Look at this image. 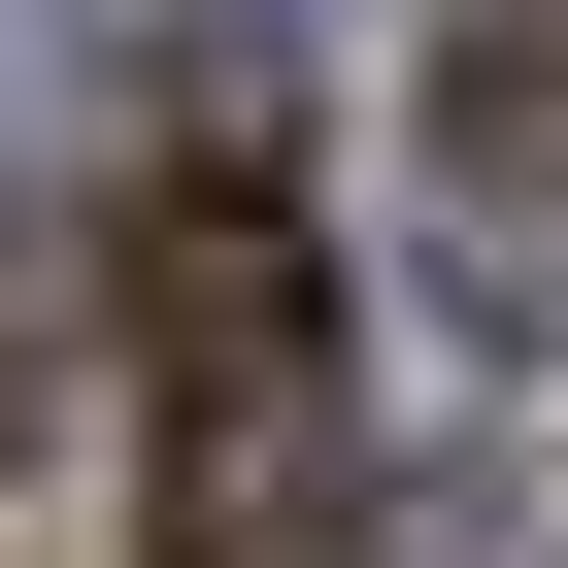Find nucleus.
<instances>
[{"label": "nucleus", "instance_id": "f257e3e1", "mask_svg": "<svg viewBox=\"0 0 568 568\" xmlns=\"http://www.w3.org/2000/svg\"><path fill=\"white\" fill-rule=\"evenodd\" d=\"M134 368H168V535H201V501H267V468L335 435V267H302V201H267L234 134L134 201Z\"/></svg>", "mask_w": 568, "mask_h": 568}, {"label": "nucleus", "instance_id": "f03ea898", "mask_svg": "<svg viewBox=\"0 0 568 568\" xmlns=\"http://www.w3.org/2000/svg\"><path fill=\"white\" fill-rule=\"evenodd\" d=\"M435 168H468L501 234L568 201V0H468V34H435Z\"/></svg>", "mask_w": 568, "mask_h": 568}]
</instances>
